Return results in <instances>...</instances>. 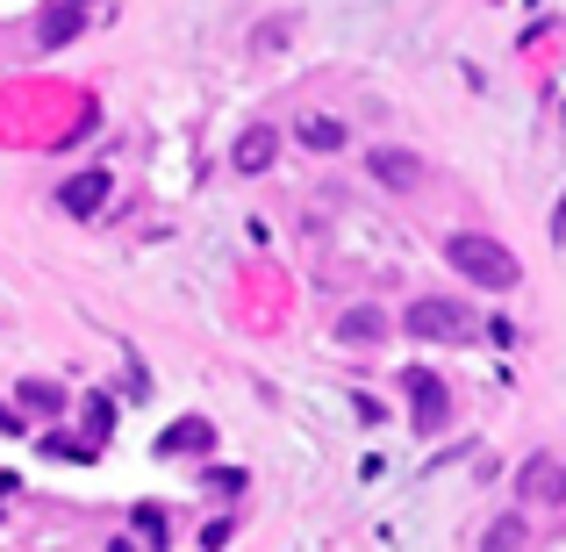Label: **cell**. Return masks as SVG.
Returning a JSON list of instances; mask_svg holds the SVG:
<instances>
[{
  "mask_svg": "<svg viewBox=\"0 0 566 552\" xmlns=\"http://www.w3.org/2000/svg\"><path fill=\"white\" fill-rule=\"evenodd\" d=\"M444 259H452V273H467L473 288H488V294H510L516 280H524V265H516L495 237H473V230H459L452 244H444Z\"/></svg>",
  "mask_w": 566,
  "mask_h": 552,
  "instance_id": "obj_1",
  "label": "cell"
},
{
  "mask_svg": "<svg viewBox=\"0 0 566 552\" xmlns=\"http://www.w3.org/2000/svg\"><path fill=\"white\" fill-rule=\"evenodd\" d=\"M401 331H409V337H430V345H452V337H473V316L459 302H444V294H430V302H409Z\"/></svg>",
  "mask_w": 566,
  "mask_h": 552,
  "instance_id": "obj_2",
  "label": "cell"
},
{
  "mask_svg": "<svg viewBox=\"0 0 566 552\" xmlns=\"http://www.w3.org/2000/svg\"><path fill=\"white\" fill-rule=\"evenodd\" d=\"M401 395L416 402V424H423V430H444V416H452V387H444L430 366H409V373H401Z\"/></svg>",
  "mask_w": 566,
  "mask_h": 552,
  "instance_id": "obj_3",
  "label": "cell"
},
{
  "mask_svg": "<svg viewBox=\"0 0 566 552\" xmlns=\"http://www.w3.org/2000/svg\"><path fill=\"white\" fill-rule=\"evenodd\" d=\"M366 173H374V180L380 187H416V180H423V158H416V152H401V144H374V152H366Z\"/></svg>",
  "mask_w": 566,
  "mask_h": 552,
  "instance_id": "obj_4",
  "label": "cell"
},
{
  "mask_svg": "<svg viewBox=\"0 0 566 552\" xmlns=\"http://www.w3.org/2000/svg\"><path fill=\"white\" fill-rule=\"evenodd\" d=\"M516 488H524V502H566V467H559L553 452H538V459L524 467V481H516Z\"/></svg>",
  "mask_w": 566,
  "mask_h": 552,
  "instance_id": "obj_5",
  "label": "cell"
},
{
  "mask_svg": "<svg viewBox=\"0 0 566 552\" xmlns=\"http://www.w3.org/2000/svg\"><path fill=\"white\" fill-rule=\"evenodd\" d=\"M230 158H237V173H265V166L280 158V129H273V123H251L244 137H237Z\"/></svg>",
  "mask_w": 566,
  "mask_h": 552,
  "instance_id": "obj_6",
  "label": "cell"
},
{
  "mask_svg": "<svg viewBox=\"0 0 566 552\" xmlns=\"http://www.w3.org/2000/svg\"><path fill=\"white\" fill-rule=\"evenodd\" d=\"M57 201H65V216H94V208L108 201V173H101V166H94V173H72Z\"/></svg>",
  "mask_w": 566,
  "mask_h": 552,
  "instance_id": "obj_7",
  "label": "cell"
},
{
  "mask_svg": "<svg viewBox=\"0 0 566 552\" xmlns=\"http://www.w3.org/2000/svg\"><path fill=\"white\" fill-rule=\"evenodd\" d=\"M208 445H216V424H208V416H180V424L158 438V452L180 459V452H208Z\"/></svg>",
  "mask_w": 566,
  "mask_h": 552,
  "instance_id": "obj_8",
  "label": "cell"
},
{
  "mask_svg": "<svg viewBox=\"0 0 566 552\" xmlns=\"http://www.w3.org/2000/svg\"><path fill=\"white\" fill-rule=\"evenodd\" d=\"M72 37H80V0L43 8V22H36V43H43V51H57V43H72Z\"/></svg>",
  "mask_w": 566,
  "mask_h": 552,
  "instance_id": "obj_9",
  "label": "cell"
},
{
  "mask_svg": "<svg viewBox=\"0 0 566 552\" xmlns=\"http://www.w3.org/2000/svg\"><path fill=\"white\" fill-rule=\"evenodd\" d=\"M294 137H302L308 152H345V123H337V115H308V123H294Z\"/></svg>",
  "mask_w": 566,
  "mask_h": 552,
  "instance_id": "obj_10",
  "label": "cell"
},
{
  "mask_svg": "<svg viewBox=\"0 0 566 552\" xmlns=\"http://www.w3.org/2000/svg\"><path fill=\"white\" fill-rule=\"evenodd\" d=\"M380 331H387V316H380V309H352V316L337 323V337H345V345H374Z\"/></svg>",
  "mask_w": 566,
  "mask_h": 552,
  "instance_id": "obj_11",
  "label": "cell"
},
{
  "mask_svg": "<svg viewBox=\"0 0 566 552\" xmlns=\"http://www.w3.org/2000/svg\"><path fill=\"white\" fill-rule=\"evenodd\" d=\"M14 402H22V409H65V387H57V381H22Z\"/></svg>",
  "mask_w": 566,
  "mask_h": 552,
  "instance_id": "obj_12",
  "label": "cell"
},
{
  "mask_svg": "<svg viewBox=\"0 0 566 552\" xmlns=\"http://www.w3.org/2000/svg\"><path fill=\"white\" fill-rule=\"evenodd\" d=\"M129 524H137L144 545H166V510H158V502H137V510H129Z\"/></svg>",
  "mask_w": 566,
  "mask_h": 552,
  "instance_id": "obj_13",
  "label": "cell"
},
{
  "mask_svg": "<svg viewBox=\"0 0 566 552\" xmlns=\"http://www.w3.org/2000/svg\"><path fill=\"white\" fill-rule=\"evenodd\" d=\"M108 430H115V402H108V395H86V438L101 445Z\"/></svg>",
  "mask_w": 566,
  "mask_h": 552,
  "instance_id": "obj_14",
  "label": "cell"
},
{
  "mask_svg": "<svg viewBox=\"0 0 566 552\" xmlns=\"http://www.w3.org/2000/svg\"><path fill=\"white\" fill-rule=\"evenodd\" d=\"M524 539H531V531H524V517H510V524H495L481 545H488V552H510V545H524Z\"/></svg>",
  "mask_w": 566,
  "mask_h": 552,
  "instance_id": "obj_15",
  "label": "cell"
},
{
  "mask_svg": "<svg viewBox=\"0 0 566 552\" xmlns=\"http://www.w3.org/2000/svg\"><path fill=\"white\" fill-rule=\"evenodd\" d=\"M208 488H230V496H244V467H208Z\"/></svg>",
  "mask_w": 566,
  "mask_h": 552,
  "instance_id": "obj_16",
  "label": "cell"
},
{
  "mask_svg": "<svg viewBox=\"0 0 566 552\" xmlns=\"http://www.w3.org/2000/svg\"><path fill=\"white\" fill-rule=\"evenodd\" d=\"M230 531H237L230 517H216V524H201V545H208V552H222V545H230Z\"/></svg>",
  "mask_w": 566,
  "mask_h": 552,
  "instance_id": "obj_17",
  "label": "cell"
},
{
  "mask_svg": "<svg viewBox=\"0 0 566 552\" xmlns=\"http://www.w3.org/2000/svg\"><path fill=\"white\" fill-rule=\"evenodd\" d=\"M0 430H8V438H22V416H14L8 402H0Z\"/></svg>",
  "mask_w": 566,
  "mask_h": 552,
  "instance_id": "obj_18",
  "label": "cell"
},
{
  "mask_svg": "<svg viewBox=\"0 0 566 552\" xmlns=\"http://www.w3.org/2000/svg\"><path fill=\"white\" fill-rule=\"evenodd\" d=\"M80 8H86V0H80Z\"/></svg>",
  "mask_w": 566,
  "mask_h": 552,
  "instance_id": "obj_19",
  "label": "cell"
}]
</instances>
